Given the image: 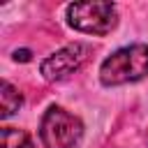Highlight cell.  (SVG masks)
Segmentation results:
<instances>
[{"mask_svg":"<svg viewBox=\"0 0 148 148\" xmlns=\"http://www.w3.org/2000/svg\"><path fill=\"white\" fill-rule=\"evenodd\" d=\"M148 76V44H130L113 51L99 65L102 86L136 83Z\"/></svg>","mask_w":148,"mask_h":148,"instance_id":"1","label":"cell"},{"mask_svg":"<svg viewBox=\"0 0 148 148\" xmlns=\"http://www.w3.org/2000/svg\"><path fill=\"white\" fill-rule=\"evenodd\" d=\"M83 136V123L62 106H49L42 116L39 139L44 148H74Z\"/></svg>","mask_w":148,"mask_h":148,"instance_id":"2","label":"cell"},{"mask_svg":"<svg viewBox=\"0 0 148 148\" xmlns=\"http://www.w3.org/2000/svg\"><path fill=\"white\" fill-rule=\"evenodd\" d=\"M67 23L86 35H109L118 25V9L111 2H72L67 7Z\"/></svg>","mask_w":148,"mask_h":148,"instance_id":"3","label":"cell"},{"mask_svg":"<svg viewBox=\"0 0 148 148\" xmlns=\"http://www.w3.org/2000/svg\"><path fill=\"white\" fill-rule=\"evenodd\" d=\"M90 56V46L83 44V42H72V44H65L62 49L53 51L51 56H46L39 65V72L46 81H62L67 79L72 72H76L86 58Z\"/></svg>","mask_w":148,"mask_h":148,"instance_id":"4","label":"cell"},{"mask_svg":"<svg viewBox=\"0 0 148 148\" xmlns=\"http://www.w3.org/2000/svg\"><path fill=\"white\" fill-rule=\"evenodd\" d=\"M21 104H23V97L18 88H14L9 81H2L0 83V118H9L12 113L18 111Z\"/></svg>","mask_w":148,"mask_h":148,"instance_id":"5","label":"cell"},{"mask_svg":"<svg viewBox=\"0 0 148 148\" xmlns=\"http://www.w3.org/2000/svg\"><path fill=\"white\" fill-rule=\"evenodd\" d=\"M0 148H35L28 132L16 127H2L0 132Z\"/></svg>","mask_w":148,"mask_h":148,"instance_id":"6","label":"cell"},{"mask_svg":"<svg viewBox=\"0 0 148 148\" xmlns=\"http://www.w3.org/2000/svg\"><path fill=\"white\" fill-rule=\"evenodd\" d=\"M14 60L28 62V60H30V51H28V49H23V51H14Z\"/></svg>","mask_w":148,"mask_h":148,"instance_id":"7","label":"cell"}]
</instances>
